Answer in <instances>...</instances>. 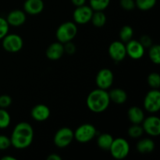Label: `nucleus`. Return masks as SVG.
<instances>
[{"label":"nucleus","mask_w":160,"mask_h":160,"mask_svg":"<svg viewBox=\"0 0 160 160\" xmlns=\"http://www.w3.org/2000/svg\"><path fill=\"white\" fill-rule=\"evenodd\" d=\"M136 148L141 154H148L154 151L155 143L152 139L143 138L138 142Z\"/></svg>","instance_id":"nucleus-20"},{"label":"nucleus","mask_w":160,"mask_h":160,"mask_svg":"<svg viewBox=\"0 0 160 160\" xmlns=\"http://www.w3.org/2000/svg\"><path fill=\"white\" fill-rule=\"evenodd\" d=\"M144 108L151 113H156L160 109V92L152 89L146 94L144 99Z\"/></svg>","instance_id":"nucleus-8"},{"label":"nucleus","mask_w":160,"mask_h":160,"mask_svg":"<svg viewBox=\"0 0 160 160\" xmlns=\"http://www.w3.org/2000/svg\"><path fill=\"white\" fill-rule=\"evenodd\" d=\"M93 12V9L89 6L86 5L76 7L73 13V22L76 24L80 25H84L89 23L92 19Z\"/></svg>","instance_id":"nucleus-9"},{"label":"nucleus","mask_w":160,"mask_h":160,"mask_svg":"<svg viewBox=\"0 0 160 160\" xmlns=\"http://www.w3.org/2000/svg\"><path fill=\"white\" fill-rule=\"evenodd\" d=\"M127 55L133 59H139L145 55V48L139 41L130 40L126 45Z\"/></svg>","instance_id":"nucleus-13"},{"label":"nucleus","mask_w":160,"mask_h":160,"mask_svg":"<svg viewBox=\"0 0 160 160\" xmlns=\"http://www.w3.org/2000/svg\"><path fill=\"white\" fill-rule=\"evenodd\" d=\"M110 101L118 105H122L128 100V94L121 88H113L108 92Z\"/></svg>","instance_id":"nucleus-19"},{"label":"nucleus","mask_w":160,"mask_h":160,"mask_svg":"<svg viewBox=\"0 0 160 160\" xmlns=\"http://www.w3.org/2000/svg\"><path fill=\"white\" fill-rule=\"evenodd\" d=\"M114 80L113 73L108 68H103L98 72L95 78V83L98 88L107 90L112 85Z\"/></svg>","instance_id":"nucleus-11"},{"label":"nucleus","mask_w":160,"mask_h":160,"mask_svg":"<svg viewBox=\"0 0 160 160\" xmlns=\"http://www.w3.org/2000/svg\"><path fill=\"white\" fill-rule=\"evenodd\" d=\"M113 138L109 133H102L98 136L97 145L101 149L109 151L113 141Z\"/></svg>","instance_id":"nucleus-21"},{"label":"nucleus","mask_w":160,"mask_h":160,"mask_svg":"<svg viewBox=\"0 0 160 160\" xmlns=\"http://www.w3.org/2000/svg\"><path fill=\"white\" fill-rule=\"evenodd\" d=\"M43 0H26L23 3V10L30 15H38L44 9Z\"/></svg>","instance_id":"nucleus-17"},{"label":"nucleus","mask_w":160,"mask_h":160,"mask_svg":"<svg viewBox=\"0 0 160 160\" xmlns=\"http://www.w3.org/2000/svg\"><path fill=\"white\" fill-rule=\"evenodd\" d=\"M135 6L142 11H148L156 6L157 0H134Z\"/></svg>","instance_id":"nucleus-26"},{"label":"nucleus","mask_w":160,"mask_h":160,"mask_svg":"<svg viewBox=\"0 0 160 160\" xmlns=\"http://www.w3.org/2000/svg\"><path fill=\"white\" fill-rule=\"evenodd\" d=\"M147 81L152 89H159L160 87V76L156 72L151 73L148 76Z\"/></svg>","instance_id":"nucleus-29"},{"label":"nucleus","mask_w":160,"mask_h":160,"mask_svg":"<svg viewBox=\"0 0 160 160\" xmlns=\"http://www.w3.org/2000/svg\"><path fill=\"white\" fill-rule=\"evenodd\" d=\"M12 98L8 95H0V108L6 109L12 104Z\"/></svg>","instance_id":"nucleus-33"},{"label":"nucleus","mask_w":160,"mask_h":160,"mask_svg":"<svg viewBox=\"0 0 160 160\" xmlns=\"http://www.w3.org/2000/svg\"><path fill=\"white\" fill-rule=\"evenodd\" d=\"M148 50V56L149 59L153 63L158 64L160 63V46L158 44L156 45H152L149 47Z\"/></svg>","instance_id":"nucleus-23"},{"label":"nucleus","mask_w":160,"mask_h":160,"mask_svg":"<svg viewBox=\"0 0 160 160\" xmlns=\"http://www.w3.org/2000/svg\"><path fill=\"white\" fill-rule=\"evenodd\" d=\"M2 160H17V159L12 156H3L2 157Z\"/></svg>","instance_id":"nucleus-38"},{"label":"nucleus","mask_w":160,"mask_h":160,"mask_svg":"<svg viewBox=\"0 0 160 160\" xmlns=\"http://www.w3.org/2000/svg\"><path fill=\"white\" fill-rule=\"evenodd\" d=\"M133 35H134V30L131 26L125 25L122 27L120 31V38L121 42H123V43H127L132 39Z\"/></svg>","instance_id":"nucleus-24"},{"label":"nucleus","mask_w":160,"mask_h":160,"mask_svg":"<svg viewBox=\"0 0 160 160\" xmlns=\"http://www.w3.org/2000/svg\"><path fill=\"white\" fill-rule=\"evenodd\" d=\"M64 53L65 52H64L63 44L59 42L52 43L47 48L46 52H45L47 58L50 60H58L62 58Z\"/></svg>","instance_id":"nucleus-16"},{"label":"nucleus","mask_w":160,"mask_h":160,"mask_svg":"<svg viewBox=\"0 0 160 160\" xmlns=\"http://www.w3.org/2000/svg\"><path fill=\"white\" fill-rule=\"evenodd\" d=\"M26 19V12L24 11L21 9H13L9 12L6 20L9 26L20 27L25 23Z\"/></svg>","instance_id":"nucleus-15"},{"label":"nucleus","mask_w":160,"mask_h":160,"mask_svg":"<svg viewBox=\"0 0 160 160\" xmlns=\"http://www.w3.org/2000/svg\"><path fill=\"white\" fill-rule=\"evenodd\" d=\"M2 40V48L8 52H18L23 46V40L19 34L8 33Z\"/></svg>","instance_id":"nucleus-7"},{"label":"nucleus","mask_w":160,"mask_h":160,"mask_svg":"<svg viewBox=\"0 0 160 160\" xmlns=\"http://www.w3.org/2000/svg\"><path fill=\"white\" fill-rule=\"evenodd\" d=\"M130 149V145L126 139L123 138H117L113 139L109 151L114 159L120 160L125 159L129 155Z\"/></svg>","instance_id":"nucleus-5"},{"label":"nucleus","mask_w":160,"mask_h":160,"mask_svg":"<svg viewBox=\"0 0 160 160\" xmlns=\"http://www.w3.org/2000/svg\"><path fill=\"white\" fill-rule=\"evenodd\" d=\"M106 16L103 11H94L92 14L91 22L96 28H102L106 23Z\"/></svg>","instance_id":"nucleus-22"},{"label":"nucleus","mask_w":160,"mask_h":160,"mask_svg":"<svg viewBox=\"0 0 160 160\" xmlns=\"http://www.w3.org/2000/svg\"><path fill=\"white\" fill-rule=\"evenodd\" d=\"M64 46V52H67L68 55H73L76 52V46L73 43L71 42H67V43L63 44Z\"/></svg>","instance_id":"nucleus-34"},{"label":"nucleus","mask_w":160,"mask_h":160,"mask_svg":"<svg viewBox=\"0 0 160 160\" xmlns=\"http://www.w3.org/2000/svg\"><path fill=\"white\" fill-rule=\"evenodd\" d=\"M10 146H12L10 138L4 134H0V150H6Z\"/></svg>","instance_id":"nucleus-31"},{"label":"nucleus","mask_w":160,"mask_h":160,"mask_svg":"<svg viewBox=\"0 0 160 160\" xmlns=\"http://www.w3.org/2000/svg\"><path fill=\"white\" fill-rule=\"evenodd\" d=\"M144 132L152 137H157L160 134V120L156 116H150L144 119L142 123Z\"/></svg>","instance_id":"nucleus-12"},{"label":"nucleus","mask_w":160,"mask_h":160,"mask_svg":"<svg viewBox=\"0 0 160 160\" xmlns=\"http://www.w3.org/2000/svg\"><path fill=\"white\" fill-rule=\"evenodd\" d=\"M78 34V27L74 22L67 21L62 23L56 30V38L62 44L71 42Z\"/></svg>","instance_id":"nucleus-3"},{"label":"nucleus","mask_w":160,"mask_h":160,"mask_svg":"<svg viewBox=\"0 0 160 160\" xmlns=\"http://www.w3.org/2000/svg\"><path fill=\"white\" fill-rule=\"evenodd\" d=\"M34 139V129L28 122H20L12 130L11 145L17 149H24L31 145Z\"/></svg>","instance_id":"nucleus-1"},{"label":"nucleus","mask_w":160,"mask_h":160,"mask_svg":"<svg viewBox=\"0 0 160 160\" xmlns=\"http://www.w3.org/2000/svg\"><path fill=\"white\" fill-rule=\"evenodd\" d=\"M74 139V134H73V130L70 128H60L56 131L53 138V142L55 145L59 148H63L69 146Z\"/></svg>","instance_id":"nucleus-6"},{"label":"nucleus","mask_w":160,"mask_h":160,"mask_svg":"<svg viewBox=\"0 0 160 160\" xmlns=\"http://www.w3.org/2000/svg\"><path fill=\"white\" fill-rule=\"evenodd\" d=\"M74 139L79 143L85 144L91 142L97 135V130L91 123L81 124L73 131Z\"/></svg>","instance_id":"nucleus-4"},{"label":"nucleus","mask_w":160,"mask_h":160,"mask_svg":"<svg viewBox=\"0 0 160 160\" xmlns=\"http://www.w3.org/2000/svg\"><path fill=\"white\" fill-rule=\"evenodd\" d=\"M128 117L132 124H142L145 119V113L141 108L131 106L128 111Z\"/></svg>","instance_id":"nucleus-18"},{"label":"nucleus","mask_w":160,"mask_h":160,"mask_svg":"<svg viewBox=\"0 0 160 160\" xmlns=\"http://www.w3.org/2000/svg\"><path fill=\"white\" fill-rule=\"evenodd\" d=\"M47 160H62V157L56 153H52L47 156Z\"/></svg>","instance_id":"nucleus-36"},{"label":"nucleus","mask_w":160,"mask_h":160,"mask_svg":"<svg viewBox=\"0 0 160 160\" xmlns=\"http://www.w3.org/2000/svg\"><path fill=\"white\" fill-rule=\"evenodd\" d=\"M108 52L115 62H122L127 56L126 45L121 41H114L109 45Z\"/></svg>","instance_id":"nucleus-10"},{"label":"nucleus","mask_w":160,"mask_h":160,"mask_svg":"<svg viewBox=\"0 0 160 160\" xmlns=\"http://www.w3.org/2000/svg\"><path fill=\"white\" fill-rule=\"evenodd\" d=\"M139 42L142 43V45L145 48H149L152 45V38L148 35H143L142 37H141Z\"/></svg>","instance_id":"nucleus-35"},{"label":"nucleus","mask_w":160,"mask_h":160,"mask_svg":"<svg viewBox=\"0 0 160 160\" xmlns=\"http://www.w3.org/2000/svg\"><path fill=\"white\" fill-rule=\"evenodd\" d=\"M120 5L124 10L131 11L135 8L134 0H120Z\"/></svg>","instance_id":"nucleus-32"},{"label":"nucleus","mask_w":160,"mask_h":160,"mask_svg":"<svg viewBox=\"0 0 160 160\" xmlns=\"http://www.w3.org/2000/svg\"><path fill=\"white\" fill-rule=\"evenodd\" d=\"M9 25L6 20L0 17V40L3 38L9 33Z\"/></svg>","instance_id":"nucleus-30"},{"label":"nucleus","mask_w":160,"mask_h":160,"mask_svg":"<svg viewBox=\"0 0 160 160\" xmlns=\"http://www.w3.org/2000/svg\"><path fill=\"white\" fill-rule=\"evenodd\" d=\"M110 102L107 91L98 88L88 94L86 99V104L89 110L92 112L101 113L108 109Z\"/></svg>","instance_id":"nucleus-2"},{"label":"nucleus","mask_w":160,"mask_h":160,"mask_svg":"<svg viewBox=\"0 0 160 160\" xmlns=\"http://www.w3.org/2000/svg\"><path fill=\"white\" fill-rule=\"evenodd\" d=\"M51 114L50 109L45 104H38L32 108L31 112V117L38 122L48 120Z\"/></svg>","instance_id":"nucleus-14"},{"label":"nucleus","mask_w":160,"mask_h":160,"mask_svg":"<svg viewBox=\"0 0 160 160\" xmlns=\"http://www.w3.org/2000/svg\"><path fill=\"white\" fill-rule=\"evenodd\" d=\"M128 135L132 138H138L144 134V130L141 124H132L128 128Z\"/></svg>","instance_id":"nucleus-28"},{"label":"nucleus","mask_w":160,"mask_h":160,"mask_svg":"<svg viewBox=\"0 0 160 160\" xmlns=\"http://www.w3.org/2000/svg\"><path fill=\"white\" fill-rule=\"evenodd\" d=\"M72 3L73 4V6H75L76 7L78 6H81L83 5H85L86 0H71Z\"/></svg>","instance_id":"nucleus-37"},{"label":"nucleus","mask_w":160,"mask_h":160,"mask_svg":"<svg viewBox=\"0 0 160 160\" xmlns=\"http://www.w3.org/2000/svg\"><path fill=\"white\" fill-rule=\"evenodd\" d=\"M89 3L93 11H104L109 6L110 0H89Z\"/></svg>","instance_id":"nucleus-25"},{"label":"nucleus","mask_w":160,"mask_h":160,"mask_svg":"<svg viewBox=\"0 0 160 160\" xmlns=\"http://www.w3.org/2000/svg\"><path fill=\"white\" fill-rule=\"evenodd\" d=\"M11 117L5 109L0 108V129H6L9 126Z\"/></svg>","instance_id":"nucleus-27"}]
</instances>
